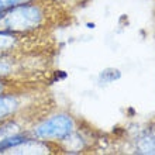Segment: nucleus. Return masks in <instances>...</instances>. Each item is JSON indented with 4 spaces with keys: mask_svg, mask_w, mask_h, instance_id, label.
I'll use <instances>...</instances> for the list:
<instances>
[{
    "mask_svg": "<svg viewBox=\"0 0 155 155\" xmlns=\"http://www.w3.org/2000/svg\"><path fill=\"white\" fill-rule=\"evenodd\" d=\"M47 21V14L40 4L33 2L12 7L2 13L0 30L16 34H27L40 28Z\"/></svg>",
    "mask_w": 155,
    "mask_h": 155,
    "instance_id": "f257e3e1",
    "label": "nucleus"
},
{
    "mask_svg": "<svg viewBox=\"0 0 155 155\" xmlns=\"http://www.w3.org/2000/svg\"><path fill=\"white\" fill-rule=\"evenodd\" d=\"M75 130V121L69 114L59 113L45 118L33 128L31 134L34 138L41 141H54V140H66L72 135Z\"/></svg>",
    "mask_w": 155,
    "mask_h": 155,
    "instance_id": "f03ea898",
    "label": "nucleus"
},
{
    "mask_svg": "<svg viewBox=\"0 0 155 155\" xmlns=\"http://www.w3.org/2000/svg\"><path fill=\"white\" fill-rule=\"evenodd\" d=\"M21 102L17 94L13 93H3L0 94V121L7 120L20 110Z\"/></svg>",
    "mask_w": 155,
    "mask_h": 155,
    "instance_id": "7ed1b4c3",
    "label": "nucleus"
},
{
    "mask_svg": "<svg viewBox=\"0 0 155 155\" xmlns=\"http://www.w3.org/2000/svg\"><path fill=\"white\" fill-rule=\"evenodd\" d=\"M20 35L21 34L0 30V55L12 52L13 49L18 45V42H20V38H21Z\"/></svg>",
    "mask_w": 155,
    "mask_h": 155,
    "instance_id": "20e7f679",
    "label": "nucleus"
},
{
    "mask_svg": "<svg viewBox=\"0 0 155 155\" xmlns=\"http://www.w3.org/2000/svg\"><path fill=\"white\" fill-rule=\"evenodd\" d=\"M30 2H34V0H0V12H6L8 8L30 3Z\"/></svg>",
    "mask_w": 155,
    "mask_h": 155,
    "instance_id": "39448f33",
    "label": "nucleus"
},
{
    "mask_svg": "<svg viewBox=\"0 0 155 155\" xmlns=\"http://www.w3.org/2000/svg\"><path fill=\"white\" fill-rule=\"evenodd\" d=\"M140 150L141 152H148V154H155V138H144L140 143Z\"/></svg>",
    "mask_w": 155,
    "mask_h": 155,
    "instance_id": "423d86ee",
    "label": "nucleus"
},
{
    "mask_svg": "<svg viewBox=\"0 0 155 155\" xmlns=\"http://www.w3.org/2000/svg\"><path fill=\"white\" fill-rule=\"evenodd\" d=\"M7 89H8V82L6 81V79H2V78H0V94L8 93Z\"/></svg>",
    "mask_w": 155,
    "mask_h": 155,
    "instance_id": "0eeeda50",
    "label": "nucleus"
},
{
    "mask_svg": "<svg viewBox=\"0 0 155 155\" xmlns=\"http://www.w3.org/2000/svg\"><path fill=\"white\" fill-rule=\"evenodd\" d=\"M2 13H3V12H0V17H2Z\"/></svg>",
    "mask_w": 155,
    "mask_h": 155,
    "instance_id": "6e6552de",
    "label": "nucleus"
}]
</instances>
